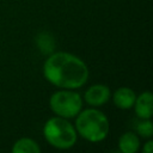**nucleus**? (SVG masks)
<instances>
[{
  "label": "nucleus",
  "mask_w": 153,
  "mask_h": 153,
  "mask_svg": "<svg viewBox=\"0 0 153 153\" xmlns=\"http://www.w3.org/2000/svg\"><path fill=\"white\" fill-rule=\"evenodd\" d=\"M44 78L59 88L76 90L88 79L86 63L74 54L66 51L51 53L43 65Z\"/></svg>",
  "instance_id": "nucleus-1"
},
{
  "label": "nucleus",
  "mask_w": 153,
  "mask_h": 153,
  "mask_svg": "<svg viewBox=\"0 0 153 153\" xmlns=\"http://www.w3.org/2000/svg\"><path fill=\"white\" fill-rule=\"evenodd\" d=\"M75 117L74 127L82 139L90 142H100L108 136L110 129L109 120L100 110L92 106L80 110Z\"/></svg>",
  "instance_id": "nucleus-2"
},
{
  "label": "nucleus",
  "mask_w": 153,
  "mask_h": 153,
  "mask_svg": "<svg viewBox=\"0 0 153 153\" xmlns=\"http://www.w3.org/2000/svg\"><path fill=\"white\" fill-rule=\"evenodd\" d=\"M45 141L57 149H69L76 143L78 133L75 127L67 118L55 116L49 118L43 126Z\"/></svg>",
  "instance_id": "nucleus-3"
},
{
  "label": "nucleus",
  "mask_w": 153,
  "mask_h": 153,
  "mask_svg": "<svg viewBox=\"0 0 153 153\" xmlns=\"http://www.w3.org/2000/svg\"><path fill=\"white\" fill-rule=\"evenodd\" d=\"M49 106L56 116L68 120L75 117L82 109V98L73 90L61 88L50 96Z\"/></svg>",
  "instance_id": "nucleus-4"
},
{
  "label": "nucleus",
  "mask_w": 153,
  "mask_h": 153,
  "mask_svg": "<svg viewBox=\"0 0 153 153\" xmlns=\"http://www.w3.org/2000/svg\"><path fill=\"white\" fill-rule=\"evenodd\" d=\"M110 97H111L110 88L103 84L92 85L84 93V100L93 108L104 105L110 99Z\"/></svg>",
  "instance_id": "nucleus-5"
},
{
  "label": "nucleus",
  "mask_w": 153,
  "mask_h": 153,
  "mask_svg": "<svg viewBox=\"0 0 153 153\" xmlns=\"http://www.w3.org/2000/svg\"><path fill=\"white\" fill-rule=\"evenodd\" d=\"M134 110L140 120H149L153 115V96L149 91H145L136 96L134 102Z\"/></svg>",
  "instance_id": "nucleus-6"
},
{
  "label": "nucleus",
  "mask_w": 153,
  "mask_h": 153,
  "mask_svg": "<svg viewBox=\"0 0 153 153\" xmlns=\"http://www.w3.org/2000/svg\"><path fill=\"white\" fill-rule=\"evenodd\" d=\"M135 98H136V93L134 92V90H131L130 87H127V86L118 87L112 94L114 104L118 109H122V110L131 109L134 105Z\"/></svg>",
  "instance_id": "nucleus-7"
},
{
  "label": "nucleus",
  "mask_w": 153,
  "mask_h": 153,
  "mask_svg": "<svg viewBox=\"0 0 153 153\" xmlns=\"http://www.w3.org/2000/svg\"><path fill=\"white\" fill-rule=\"evenodd\" d=\"M140 148V140L133 131H127L120 136L118 149L122 153H136Z\"/></svg>",
  "instance_id": "nucleus-8"
},
{
  "label": "nucleus",
  "mask_w": 153,
  "mask_h": 153,
  "mask_svg": "<svg viewBox=\"0 0 153 153\" xmlns=\"http://www.w3.org/2000/svg\"><path fill=\"white\" fill-rule=\"evenodd\" d=\"M13 153H39L41 147L38 143L30 137H22L17 140L12 147Z\"/></svg>",
  "instance_id": "nucleus-9"
},
{
  "label": "nucleus",
  "mask_w": 153,
  "mask_h": 153,
  "mask_svg": "<svg viewBox=\"0 0 153 153\" xmlns=\"http://www.w3.org/2000/svg\"><path fill=\"white\" fill-rule=\"evenodd\" d=\"M37 45H38V48H39V50L42 53H44V54H51V51L54 49V39L47 32L39 33L38 37H37Z\"/></svg>",
  "instance_id": "nucleus-10"
},
{
  "label": "nucleus",
  "mask_w": 153,
  "mask_h": 153,
  "mask_svg": "<svg viewBox=\"0 0 153 153\" xmlns=\"http://www.w3.org/2000/svg\"><path fill=\"white\" fill-rule=\"evenodd\" d=\"M136 131L143 136V137H152L153 135V126H152V121L149 120H141L137 126H136Z\"/></svg>",
  "instance_id": "nucleus-11"
},
{
  "label": "nucleus",
  "mask_w": 153,
  "mask_h": 153,
  "mask_svg": "<svg viewBox=\"0 0 153 153\" xmlns=\"http://www.w3.org/2000/svg\"><path fill=\"white\" fill-rule=\"evenodd\" d=\"M152 151H153V141L152 140H148L143 145V152L145 153H152Z\"/></svg>",
  "instance_id": "nucleus-12"
}]
</instances>
